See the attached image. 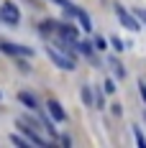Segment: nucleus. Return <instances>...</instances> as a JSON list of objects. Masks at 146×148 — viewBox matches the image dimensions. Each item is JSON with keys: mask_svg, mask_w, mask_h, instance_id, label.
Masks as SVG:
<instances>
[{"mask_svg": "<svg viewBox=\"0 0 146 148\" xmlns=\"http://www.w3.org/2000/svg\"><path fill=\"white\" fill-rule=\"evenodd\" d=\"M46 54H49V59L54 61L59 69H64V72H74V69H77L74 56L67 54V51H59V46H46Z\"/></svg>", "mask_w": 146, "mask_h": 148, "instance_id": "obj_1", "label": "nucleus"}, {"mask_svg": "<svg viewBox=\"0 0 146 148\" xmlns=\"http://www.w3.org/2000/svg\"><path fill=\"white\" fill-rule=\"evenodd\" d=\"M0 21L3 23H8V26H18L21 23V10H18V5L15 3H0Z\"/></svg>", "mask_w": 146, "mask_h": 148, "instance_id": "obj_2", "label": "nucleus"}, {"mask_svg": "<svg viewBox=\"0 0 146 148\" xmlns=\"http://www.w3.org/2000/svg\"><path fill=\"white\" fill-rule=\"evenodd\" d=\"M116 15H118V21H120L128 31H138V28H141V26H138V21H136V18H133V15L120 5V3H116Z\"/></svg>", "mask_w": 146, "mask_h": 148, "instance_id": "obj_3", "label": "nucleus"}, {"mask_svg": "<svg viewBox=\"0 0 146 148\" xmlns=\"http://www.w3.org/2000/svg\"><path fill=\"white\" fill-rule=\"evenodd\" d=\"M0 51L10 54V56H33V49H28V46H18V44H10V41H0Z\"/></svg>", "mask_w": 146, "mask_h": 148, "instance_id": "obj_4", "label": "nucleus"}, {"mask_svg": "<svg viewBox=\"0 0 146 148\" xmlns=\"http://www.w3.org/2000/svg\"><path fill=\"white\" fill-rule=\"evenodd\" d=\"M18 128H21V133H26V138H28V140H31V143H33V146H41V148L46 146L44 140H41V135L36 133V128H33L31 123H26V120H23V118L18 120Z\"/></svg>", "mask_w": 146, "mask_h": 148, "instance_id": "obj_5", "label": "nucleus"}, {"mask_svg": "<svg viewBox=\"0 0 146 148\" xmlns=\"http://www.w3.org/2000/svg\"><path fill=\"white\" fill-rule=\"evenodd\" d=\"M46 110H49V115L57 120V123H62V120H67V112H64V107L57 102V100H49L46 102Z\"/></svg>", "mask_w": 146, "mask_h": 148, "instance_id": "obj_6", "label": "nucleus"}, {"mask_svg": "<svg viewBox=\"0 0 146 148\" xmlns=\"http://www.w3.org/2000/svg\"><path fill=\"white\" fill-rule=\"evenodd\" d=\"M57 33H59V36H64V38H69V41H77V38H80L77 28L69 26V23H59V26H57Z\"/></svg>", "mask_w": 146, "mask_h": 148, "instance_id": "obj_7", "label": "nucleus"}, {"mask_svg": "<svg viewBox=\"0 0 146 148\" xmlns=\"http://www.w3.org/2000/svg\"><path fill=\"white\" fill-rule=\"evenodd\" d=\"M18 100L26 105L28 110H39V102H36V97H33V95H28V92H18Z\"/></svg>", "mask_w": 146, "mask_h": 148, "instance_id": "obj_8", "label": "nucleus"}, {"mask_svg": "<svg viewBox=\"0 0 146 148\" xmlns=\"http://www.w3.org/2000/svg\"><path fill=\"white\" fill-rule=\"evenodd\" d=\"M74 18H77V21H80V23H82V31H92V21H90V15L85 13V10H82V8H77V15H74Z\"/></svg>", "mask_w": 146, "mask_h": 148, "instance_id": "obj_9", "label": "nucleus"}, {"mask_svg": "<svg viewBox=\"0 0 146 148\" xmlns=\"http://www.w3.org/2000/svg\"><path fill=\"white\" fill-rule=\"evenodd\" d=\"M57 21H44V23H39V33H44V36H49V33H57Z\"/></svg>", "mask_w": 146, "mask_h": 148, "instance_id": "obj_10", "label": "nucleus"}, {"mask_svg": "<svg viewBox=\"0 0 146 148\" xmlns=\"http://www.w3.org/2000/svg\"><path fill=\"white\" fill-rule=\"evenodd\" d=\"M77 51H80V54H85L87 59H92V44H90V41H82V44L77 41Z\"/></svg>", "mask_w": 146, "mask_h": 148, "instance_id": "obj_11", "label": "nucleus"}, {"mask_svg": "<svg viewBox=\"0 0 146 148\" xmlns=\"http://www.w3.org/2000/svg\"><path fill=\"white\" fill-rule=\"evenodd\" d=\"M133 135H136V143H138L141 148H146V135L141 133V128H138V125H133Z\"/></svg>", "mask_w": 146, "mask_h": 148, "instance_id": "obj_12", "label": "nucleus"}, {"mask_svg": "<svg viewBox=\"0 0 146 148\" xmlns=\"http://www.w3.org/2000/svg\"><path fill=\"white\" fill-rule=\"evenodd\" d=\"M110 66H113V74H116L118 79H123V77H126V69H123V66H120L116 59H110Z\"/></svg>", "mask_w": 146, "mask_h": 148, "instance_id": "obj_13", "label": "nucleus"}, {"mask_svg": "<svg viewBox=\"0 0 146 148\" xmlns=\"http://www.w3.org/2000/svg\"><path fill=\"white\" fill-rule=\"evenodd\" d=\"M82 100H85V105H90V107L95 105V100H92V89L90 87H82Z\"/></svg>", "mask_w": 146, "mask_h": 148, "instance_id": "obj_14", "label": "nucleus"}, {"mask_svg": "<svg viewBox=\"0 0 146 148\" xmlns=\"http://www.w3.org/2000/svg\"><path fill=\"white\" fill-rule=\"evenodd\" d=\"M110 44H113V49H116V51H123V49H126V44H123L118 36H113V38H110Z\"/></svg>", "mask_w": 146, "mask_h": 148, "instance_id": "obj_15", "label": "nucleus"}, {"mask_svg": "<svg viewBox=\"0 0 146 148\" xmlns=\"http://www.w3.org/2000/svg\"><path fill=\"white\" fill-rule=\"evenodd\" d=\"M10 140H13L15 146H21V148H26V146H28V143H26V140H23V138H21L18 133H13V135H10Z\"/></svg>", "mask_w": 146, "mask_h": 148, "instance_id": "obj_16", "label": "nucleus"}, {"mask_svg": "<svg viewBox=\"0 0 146 148\" xmlns=\"http://www.w3.org/2000/svg\"><path fill=\"white\" fill-rule=\"evenodd\" d=\"M138 95H141V100L146 102V82L144 79H138Z\"/></svg>", "mask_w": 146, "mask_h": 148, "instance_id": "obj_17", "label": "nucleus"}, {"mask_svg": "<svg viewBox=\"0 0 146 148\" xmlns=\"http://www.w3.org/2000/svg\"><path fill=\"white\" fill-rule=\"evenodd\" d=\"M95 46H98L100 51H105V46H108V41H105L102 36H98V38H95Z\"/></svg>", "mask_w": 146, "mask_h": 148, "instance_id": "obj_18", "label": "nucleus"}, {"mask_svg": "<svg viewBox=\"0 0 146 148\" xmlns=\"http://www.w3.org/2000/svg\"><path fill=\"white\" fill-rule=\"evenodd\" d=\"M116 82H113V79H105V92H116Z\"/></svg>", "mask_w": 146, "mask_h": 148, "instance_id": "obj_19", "label": "nucleus"}, {"mask_svg": "<svg viewBox=\"0 0 146 148\" xmlns=\"http://www.w3.org/2000/svg\"><path fill=\"white\" fill-rule=\"evenodd\" d=\"M95 105H98V107H105V100H102V95H98V100H95Z\"/></svg>", "mask_w": 146, "mask_h": 148, "instance_id": "obj_20", "label": "nucleus"}, {"mask_svg": "<svg viewBox=\"0 0 146 148\" xmlns=\"http://www.w3.org/2000/svg\"><path fill=\"white\" fill-rule=\"evenodd\" d=\"M136 18H141V21L146 23V10H136Z\"/></svg>", "mask_w": 146, "mask_h": 148, "instance_id": "obj_21", "label": "nucleus"}, {"mask_svg": "<svg viewBox=\"0 0 146 148\" xmlns=\"http://www.w3.org/2000/svg\"><path fill=\"white\" fill-rule=\"evenodd\" d=\"M0 97H3V92H0Z\"/></svg>", "mask_w": 146, "mask_h": 148, "instance_id": "obj_22", "label": "nucleus"}]
</instances>
